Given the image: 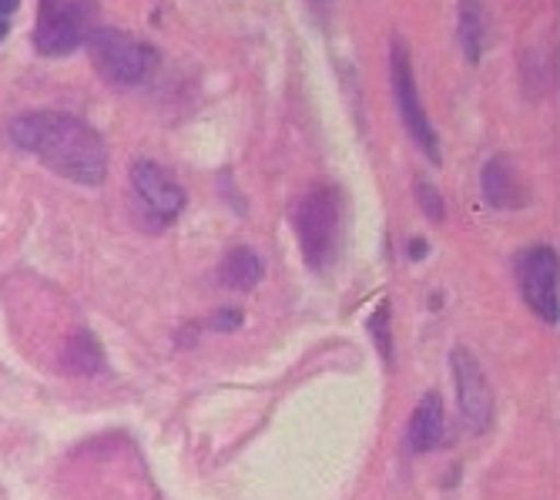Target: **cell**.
<instances>
[{
	"label": "cell",
	"mask_w": 560,
	"mask_h": 500,
	"mask_svg": "<svg viewBox=\"0 0 560 500\" xmlns=\"http://www.w3.org/2000/svg\"><path fill=\"white\" fill-rule=\"evenodd\" d=\"M443 404L436 393H427L420 399V407L413 410V420H410V446L417 450V454H427V450H433L440 440H443Z\"/></svg>",
	"instance_id": "obj_10"
},
{
	"label": "cell",
	"mask_w": 560,
	"mask_h": 500,
	"mask_svg": "<svg viewBox=\"0 0 560 500\" xmlns=\"http://www.w3.org/2000/svg\"><path fill=\"white\" fill-rule=\"evenodd\" d=\"M410 256H413V259H423V256H427V242H423V239H417V242L410 245Z\"/></svg>",
	"instance_id": "obj_18"
},
{
	"label": "cell",
	"mask_w": 560,
	"mask_h": 500,
	"mask_svg": "<svg viewBox=\"0 0 560 500\" xmlns=\"http://www.w3.org/2000/svg\"><path fill=\"white\" fill-rule=\"evenodd\" d=\"M238 323H242V313L238 310H222V313H215L212 329H238Z\"/></svg>",
	"instance_id": "obj_17"
},
{
	"label": "cell",
	"mask_w": 560,
	"mask_h": 500,
	"mask_svg": "<svg viewBox=\"0 0 560 500\" xmlns=\"http://www.w3.org/2000/svg\"><path fill=\"white\" fill-rule=\"evenodd\" d=\"M417 191H420L423 212H427L433 222H443V198L436 195V188H433L430 182H420V185H417Z\"/></svg>",
	"instance_id": "obj_15"
},
{
	"label": "cell",
	"mask_w": 560,
	"mask_h": 500,
	"mask_svg": "<svg viewBox=\"0 0 560 500\" xmlns=\"http://www.w3.org/2000/svg\"><path fill=\"white\" fill-rule=\"evenodd\" d=\"M370 329H373V336H376L380 353L389 360V357H393V339H389V303H383V306L376 310V316L370 319Z\"/></svg>",
	"instance_id": "obj_14"
},
{
	"label": "cell",
	"mask_w": 560,
	"mask_h": 500,
	"mask_svg": "<svg viewBox=\"0 0 560 500\" xmlns=\"http://www.w3.org/2000/svg\"><path fill=\"white\" fill-rule=\"evenodd\" d=\"M483 198L493 209H521L524 206V188L506 159H490L483 168Z\"/></svg>",
	"instance_id": "obj_9"
},
{
	"label": "cell",
	"mask_w": 560,
	"mask_h": 500,
	"mask_svg": "<svg viewBox=\"0 0 560 500\" xmlns=\"http://www.w3.org/2000/svg\"><path fill=\"white\" fill-rule=\"evenodd\" d=\"M11 141L34 152L50 172L78 185H101L108 175V148L101 135L65 112H31L11 121Z\"/></svg>",
	"instance_id": "obj_1"
},
{
	"label": "cell",
	"mask_w": 560,
	"mask_h": 500,
	"mask_svg": "<svg viewBox=\"0 0 560 500\" xmlns=\"http://www.w3.org/2000/svg\"><path fill=\"white\" fill-rule=\"evenodd\" d=\"M131 185H135V195L141 198V206L162 225L178 219V212L185 209L182 185L155 162H135L131 165Z\"/></svg>",
	"instance_id": "obj_8"
},
{
	"label": "cell",
	"mask_w": 560,
	"mask_h": 500,
	"mask_svg": "<svg viewBox=\"0 0 560 500\" xmlns=\"http://www.w3.org/2000/svg\"><path fill=\"white\" fill-rule=\"evenodd\" d=\"M84 44H88V55H91L97 74L112 84H118V88L141 84L159 65L155 47H148L141 40H135L131 34L115 31V27L88 31Z\"/></svg>",
	"instance_id": "obj_2"
},
{
	"label": "cell",
	"mask_w": 560,
	"mask_h": 500,
	"mask_svg": "<svg viewBox=\"0 0 560 500\" xmlns=\"http://www.w3.org/2000/svg\"><path fill=\"white\" fill-rule=\"evenodd\" d=\"M450 367H453L456 399H460L464 420L474 427V433H483L493 420V393H490V383H487L477 357L467 346H456L453 357H450Z\"/></svg>",
	"instance_id": "obj_6"
},
{
	"label": "cell",
	"mask_w": 560,
	"mask_h": 500,
	"mask_svg": "<svg viewBox=\"0 0 560 500\" xmlns=\"http://www.w3.org/2000/svg\"><path fill=\"white\" fill-rule=\"evenodd\" d=\"M517 279L527 306L544 319L557 323V253L547 245H534L517 263Z\"/></svg>",
	"instance_id": "obj_7"
},
{
	"label": "cell",
	"mask_w": 560,
	"mask_h": 500,
	"mask_svg": "<svg viewBox=\"0 0 560 500\" xmlns=\"http://www.w3.org/2000/svg\"><path fill=\"white\" fill-rule=\"evenodd\" d=\"M295 232H299L305 266L323 272L326 263L332 259L336 232H339V198L332 188H313L302 198L295 209Z\"/></svg>",
	"instance_id": "obj_3"
},
{
	"label": "cell",
	"mask_w": 560,
	"mask_h": 500,
	"mask_svg": "<svg viewBox=\"0 0 560 500\" xmlns=\"http://www.w3.org/2000/svg\"><path fill=\"white\" fill-rule=\"evenodd\" d=\"M389 81H393V94H396V105H399V115H402V125L406 131L413 135V141L427 152V159L433 165H440V141H436V131L423 112V102H420V91H417V78H413V61L406 55L402 40L393 44L389 51Z\"/></svg>",
	"instance_id": "obj_4"
},
{
	"label": "cell",
	"mask_w": 560,
	"mask_h": 500,
	"mask_svg": "<svg viewBox=\"0 0 560 500\" xmlns=\"http://www.w3.org/2000/svg\"><path fill=\"white\" fill-rule=\"evenodd\" d=\"M65 367L78 376H94L105 370V349H101L97 336L81 329L68 339L65 346Z\"/></svg>",
	"instance_id": "obj_11"
},
{
	"label": "cell",
	"mask_w": 560,
	"mask_h": 500,
	"mask_svg": "<svg viewBox=\"0 0 560 500\" xmlns=\"http://www.w3.org/2000/svg\"><path fill=\"white\" fill-rule=\"evenodd\" d=\"M460 44H464V58L470 65H477L480 51H483V4L480 0H460Z\"/></svg>",
	"instance_id": "obj_13"
},
{
	"label": "cell",
	"mask_w": 560,
	"mask_h": 500,
	"mask_svg": "<svg viewBox=\"0 0 560 500\" xmlns=\"http://www.w3.org/2000/svg\"><path fill=\"white\" fill-rule=\"evenodd\" d=\"M88 37V0H40L34 47L47 58L71 55Z\"/></svg>",
	"instance_id": "obj_5"
},
{
	"label": "cell",
	"mask_w": 560,
	"mask_h": 500,
	"mask_svg": "<svg viewBox=\"0 0 560 500\" xmlns=\"http://www.w3.org/2000/svg\"><path fill=\"white\" fill-rule=\"evenodd\" d=\"M262 276H266V266H262V259L256 253H252V248H232V253L225 256V263H222L225 286L242 289V292L256 289L262 282Z\"/></svg>",
	"instance_id": "obj_12"
},
{
	"label": "cell",
	"mask_w": 560,
	"mask_h": 500,
	"mask_svg": "<svg viewBox=\"0 0 560 500\" xmlns=\"http://www.w3.org/2000/svg\"><path fill=\"white\" fill-rule=\"evenodd\" d=\"M21 0H0V40L11 34V14L18 11Z\"/></svg>",
	"instance_id": "obj_16"
}]
</instances>
